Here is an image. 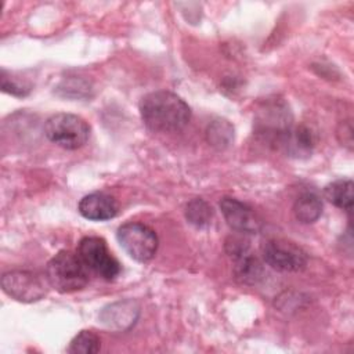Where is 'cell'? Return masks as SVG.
Segmentation results:
<instances>
[{
    "label": "cell",
    "mask_w": 354,
    "mask_h": 354,
    "mask_svg": "<svg viewBox=\"0 0 354 354\" xmlns=\"http://www.w3.org/2000/svg\"><path fill=\"white\" fill-rule=\"evenodd\" d=\"M140 115L149 130L174 133L188 124L191 108L177 94L167 90H158L141 98Z\"/></svg>",
    "instance_id": "cell-1"
},
{
    "label": "cell",
    "mask_w": 354,
    "mask_h": 354,
    "mask_svg": "<svg viewBox=\"0 0 354 354\" xmlns=\"http://www.w3.org/2000/svg\"><path fill=\"white\" fill-rule=\"evenodd\" d=\"M46 277L50 286L59 293H72L87 286L90 281V270L77 252L61 250L48 261Z\"/></svg>",
    "instance_id": "cell-2"
},
{
    "label": "cell",
    "mask_w": 354,
    "mask_h": 354,
    "mask_svg": "<svg viewBox=\"0 0 354 354\" xmlns=\"http://www.w3.org/2000/svg\"><path fill=\"white\" fill-rule=\"evenodd\" d=\"M44 134L55 145L73 151L82 148L88 141L90 126L77 115L61 112L46 120Z\"/></svg>",
    "instance_id": "cell-3"
},
{
    "label": "cell",
    "mask_w": 354,
    "mask_h": 354,
    "mask_svg": "<svg viewBox=\"0 0 354 354\" xmlns=\"http://www.w3.org/2000/svg\"><path fill=\"white\" fill-rule=\"evenodd\" d=\"M116 238L124 252L140 263L149 261L158 250L156 232L142 223L129 221L122 224L118 228Z\"/></svg>",
    "instance_id": "cell-4"
},
{
    "label": "cell",
    "mask_w": 354,
    "mask_h": 354,
    "mask_svg": "<svg viewBox=\"0 0 354 354\" xmlns=\"http://www.w3.org/2000/svg\"><path fill=\"white\" fill-rule=\"evenodd\" d=\"M47 277L29 270H12L1 277V288L6 295L22 303L41 300L48 292Z\"/></svg>",
    "instance_id": "cell-5"
},
{
    "label": "cell",
    "mask_w": 354,
    "mask_h": 354,
    "mask_svg": "<svg viewBox=\"0 0 354 354\" xmlns=\"http://www.w3.org/2000/svg\"><path fill=\"white\" fill-rule=\"evenodd\" d=\"M254 126L264 140L282 144L292 129V113L282 100H268L257 111Z\"/></svg>",
    "instance_id": "cell-6"
},
{
    "label": "cell",
    "mask_w": 354,
    "mask_h": 354,
    "mask_svg": "<svg viewBox=\"0 0 354 354\" xmlns=\"http://www.w3.org/2000/svg\"><path fill=\"white\" fill-rule=\"evenodd\" d=\"M77 254L90 271L105 281H113L120 274V264L100 236H84L77 246Z\"/></svg>",
    "instance_id": "cell-7"
},
{
    "label": "cell",
    "mask_w": 354,
    "mask_h": 354,
    "mask_svg": "<svg viewBox=\"0 0 354 354\" xmlns=\"http://www.w3.org/2000/svg\"><path fill=\"white\" fill-rule=\"evenodd\" d=\"M264 261L277 271L297 272L307 266V253L296 243L274 238L268 239L261 249Z\"/></svg>",
    "instance_id": "cell-8"
},
{
    "label": "cell",
    "mask_w": 354,
    "mask_h": 354,
    "mask_svg": "<svg viewBox=\"0 0 354 354\" xmlns=\"http://www.w3.org/2000/svg\"><path fill=\"white\" fill-rule=\"evenodd\" d=\"M227 253L234 259V274L235 278L246 285H254L263 277L261 263L252 256L249 245L242 238L231 236L225 242Z\"/></svg>",
    "instance_id": "cell-9"
},
{
    "label": "cell",
    "mask_w": 354,
    "mask_h": 354,
    "mask_svg": "<svg viewBox=\"0 0 354 354\" xmlns=\"http://www.w3.org/2000/svg\"><path fill=\"white\" fill-rule=\"evenodd\" d=\"M221 213L227 224L241 234H257L261 228V220L256 212L246 203L224 196L220 201Z\"/></svg>",
    "instance_id": "cell-10"
},
{
    "label": "cell",
    "mask_w": 354,
    "mask_h": 354,
    "mask_svg": "<svg viewBox=\"0 0 354 354\" xmlns=\"http://www.w3.org/2000/svg\"><path fill=\"white\" fill-rule=\"evenodd\" d=\"M79 213L91 221L111 220L118 214V202L105 192H93L83 196L77 205Z\"/></svg>",
    "instance_id": "cell-11"
},
{
    "label": "cell",
    "mask_w": 354,
    "mask_h": 354,
    "mask_svg": "<svg viewBox=\"0 0 354 354\" xmlns=\"http://www.w3.org/2000/svg\"><path fill=\"white\" fill-rule=\"evenodd\" d=\"M140 314V307L133 300H120L106 306L101 314L100 321L109 329L127 330L131 328Z\"/></svg>",
    "instance_id": "cell-12"
},
{
    "label": "cell",
    "mask_w": 354,
    "mask_h": 354,
    "mask_svg": "<svg viewBox=\"0 0 354 354\" xmlns=\"http://www.w3.org/2000/svg\"><path fill=\"white\" fill-rule=\"evenodd\" d=\"M317 140V131L313 127L307 124H300L295 129H290L282 145L286 148V152L289 155L295 158H301L308 156L313 152Z\"/></svg>",
    "instance_id": "cell-13"
},
{
    "label": "cell",
    "mask_w": 354,
    "mask_h": 354,
    "mask_svg": "<svg viewBox=\"0 0 354 354\" xmlns=\"http://www.w3.org/2000/svg\"><path fill=\"white\" fill-rule=\"evenodd\" d=\"M293 213L296 220L301 224H311L321 217L322 202L314 192L301 194L293 205Z\"/></svg>",
    "instance_id": "cell-14"
},
{
    "label": "cell",
    "mask_w": 354,
    "mask_h": 354,
    "mask_svg": "<svg viewBox=\"0 0 354 354\" xmlns=\"http://www.w3.org/2000/svg\"><path fill=\"white\" fill-rule=\"evenodd\" d=\"M353 181L351 180H336L325 188V198L335 206L351 212L353 210Z\"/></svg>",
    "instance_id": "cell-15"
},
{
    "label": "cell",
    "mask_w": 354,
    "mask_h": 354,
    "mask_svg": "<svg viewBox=\"0 0 354 354\" xmlns=\"http://www.w3.org/2000/svg\"><path fill=\"white\" fill-rule=\"evenodd\" d=\"M206 137L210 145L218 149L227 148L234 140V127L227 120L217 119L209 124Z\"/></svg>",
    "instance_id": "cell-16"
},
{
    "label": "cell",
    "mask_w": 354,
    "mask_h": 354,
    "mask_svg": "<svg viewBox=\"0 0 354 354\" xmlns=\"http://www.w3.org/2000/svg\"><path fill=\"white\" fill-rule=\"evenodd\" d=\"M213 216L212 206L202 198H195L185 206V218L195 227H206Z\"/></svg>",
    "instance_id": "cell-17"
},
{
    "label": "cell",
    "mask_w": 354,
    "mask_h": 354,
    "mask_svg": "<svg viewBox=\"0 0 354 354\" xmlns=\"http://www.w3.org/2000/svg\"><path fill=\"white\" fill-rule=\"evenodd\" d=\"M100 337L90 332V330H82L79 332L71 342L68 347V353L72 354H94L100 351Z\"/></svg>",
    "instance_id": "cell-18"
},
{
    "label": "cell",
    "mask_w": 354,
    "mask_h": 354,
    "mask_svg": "<svg viewBox=\"0 0 354 354\" xmlns=\"http://www.w3.org/2000/svg\"><path fill=\"white\" fill-rule=\"evenodd\" d=\"M1 90L15 97H25L30 91L29 86L17 82L14 77H8L4 69L1 71Z\"/></svg>",
    "instance_id": "cell-19"
}]
</instances>
